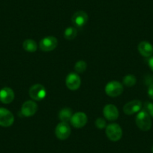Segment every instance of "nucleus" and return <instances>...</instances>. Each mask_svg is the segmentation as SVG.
Instances as JSON below:
<instances>
[{
    "label": "nucleus",
    "instance_id": "nucleus-1",
    "mask_svg": "<svg viewBox=\"0 0 153 153\" xmlns=\"http://www.w3.org/2000/svg\"><path fill=\"white\" fill-rule=\"evenodd\" d=\"M136 124L137 127L143 131L150 130L152 127V120L150 115L145 110L138 112L136 117Z\"/></svg>",
    "mask_w": 153,
    "mask_h": 153
},
{
    "label": "nucleus",
    "instance_id": "nucleus-2",
    "mask_svg": "<svg viewBox=\"0 0 153 153\" xmlns=\"http://www.w3.org/2000/svg\"><path fill=\"white\" fill-rule=\"evenodd\" d=\"M106 134L109 140L113 142L120 140L123 136V130L117 123L110 124L106 128Z\"/></svg>",
    "mask_w": 153,
    "mask_h": 153
},
{
    "label": "nucleus",
    "instance_id": "nucleus-3",
    "mask_svg": "<svg viewBox=\"0 0 153 153\" xmlns=\"http://www.w3.org/2000/svg\"><path fill=\"white\" fill-rule=\"evenodd\" d=\"M123 86L118 81H110L106 85L105 92L110 97L120 96L123 92Z\"/></svg>",
    "mask_w": 153,
    "mask_h": 153
},
{
    "label": "nucleus",
    "instance_id": "nucleus-4",
    "mask_svg": "<svg viewBox=\"0 0 153 153\" xmlns=\"http://www.w3.org/2000/svg\"><path fill=\"white\" fill-rule=\"evenodd\" d=\"M58 45V40L56 37L48 36L42 39L39 43V48L44 52L53 51Z\"/></svg>",
    "mask_w": 153,
    "mask_h": 153
},
{
    "label": "nucleus",
    "instance_id": "nucleus-5",
    "mask_svg": "<svg viewBox=\"0 0 153 153\" xmlns=\"http://www.w3.org/2000/svg\"><path fill=\"white\" fill-rule=\"evenodd\" d=\"M29 93L31 98L35 101H42L46 96L47 91L42 85L35 84L29 89Z\"/></svg>",
    "mask_w": 153,
    "mask_h": 153
},
{
    "label": "nucleus",
    "instance_id": "nucleus-6",
    "mask_svg": "<svg viewBox=\"0 0 153 153\" xmlns=\"http://www.w3.org/2000/svg\"><path fill=\"white\" fill-rule=\"evenodd\" d=\"M88 14L83 11H76L72 16L71 21L74 27L77 29L83 28L88 21Z\"/></svg>",
    "mask_w": 153,
    "mask_h": 153
},
{
    "label": "nucleus",
    "instance_id": "nucleus-7",
    "mask_svg": "<svg viewBox=\"0 0 153 153\" xmlns=\"http://www.w3.org/2000/svg\"><path fill=\"white\" fill-rule=\"evenodd\" d=\"M14 122V115L10 110L5 108H0V126L9 127Z\"/></svg>",
    "mask_w": 153,
    "mask_h": 153
},
{
    "label": "nucleus",
    "instance_id": "nucleus-8",
    "mask_svg": "<svg viewBox=\"0 0 153 153\" xmlns=\"http://www.w3.org/2000/svg\"><path fill=\"white\" fill-rule=\"evenodd\" d=\"M71 127L67 123H62V122L61 123L57 125L56 128V136L58 139L61 140L68 139L71 135Z\"/></svg>",
    "mask_w": 153,
    "mask_h": 153
},
{
    "label": "nucleus",
    "instance_id": "nucleus-9",
    "mask_svg": "<svg viewBox=\"0 0 153 153\" xmlns=\"http://www.w3.org/2000/svg\"><path fill=\"white\" fill-rule=\"evenodd\" d=\"M88 119L86 113L83 112H77L72 116L71 119V123L76 128H80L86 126Z\"/></svg>",
    "mask_w": 153,
    "mask_h": 153
},
{
    "label": "nucleus",
    "instance_id": "nucleus-10",
    "mask_svg": "<svg viewBox=\"0 0 153 153\" xmlns=\"http://www.w3.org/2000/svg\"><path fill=\"white\" fill-rule=\"evenodd\" d=\"M66 86L70 90H77L81 84V79L76 73H71L66 77Z\"/></svg>",
    "mask_w": 153,
    "mask_h": 153
},
{
    "label": "nucleus",
    "instance_id": "nucleus-11",
    "mask_svg": "<svg viewBox=\"0 0 153 153\" xmlns=\"http://www.w3.org/2000/svg\"><path fill=\"white\" fill-rule=\"evenodd\" d=\"M38 110V105L33 101H26L21 107V113L26 117H32Z\"/></svg>",
    "mask_w": 153,
    "mask_h": 153
},
{
    "label": "nucleus",
    "instance_id": "nucleus-12",
    "mask_svg": "<svg viewBox=\"0 0 153 153\" xmlns=\"http://www.w3.org/2000/svg\"><path fill=\"white\" fill-rule=\"evenodd\" d=\"M142 108V102L140 100H133L127 103L123 107V111L127 115H132L140 111Z\"/></svg>",
    "mask_w": 153,
    "mask_h": 153
},
{
    "label": "nucleus",
    "instance_id": "nucleus-13",
    "mask_svg": "<svg viewBox=\"0 0 153 153\" xmlns=\"http://www.w3.org/2000/svg\"><path fill=\"white\" fill-rule=\"evenodd\" d=\"M103 113L105 117L109 121L117 120L119 117V110L117 107L113 104H107L104 107Z\"/></svg>",
    "mask_w": 153,
    "mask_h": 153
},
{
    "label": "nucleus",
    "instance_id": "nucleus-14",
    "mask_svg": "<svg viewBox=\"0 0 153 153\" xmlns=\"http://www.w3.org/2000/svg\"><path fill=\"white\" fill-rule=\"evenodd\" d=\"M14 99V92L11 88L5 87L0 90V101L3 104H10Z\"/></svg>",
    "mask_w": 153,
    "mask_h": 153
},
{
    "label": "nucleus",
    "instance_id": "nucleus-15",
    "mask_svg": "<svg viewBox=\"0 0 153 153\" xmlns=\"http://www.w3.org/2000/svg\"><path fill=\"white\" fill-rule=\"evenodd\" d=\"M138 51L144 57H150L153 54V46L147 42H142L138 45Z\"/></svg>",
    "mask_w": 153,
    "mask_h": 153
},
{
    "label": "nucleus",
    "instance_id": "nucleus-16",
    "mask_svg": "<svg viewBox=\"0 0 153 153\" xmlns=\"http://www.w3.org/2000/svg\"><path fill=\"white\" fill-rule=\"evenodd\" d=\"M72 116V110L68 108V107H65L62 109L60 112L59 113V118L62 123H68L71 121Z\"/></svg>",
    "mask_w": 153,
    "mask_h": 153
},
{
    "label": "nucleus",
    "instance_id": "nucleus-17",
    "mask_svg": "<svg viewBox=\"0 0 153 153\" xmlns=\"http://www.w3.org/2000/svg\"><path fill=\"white\" fill-rule=\"evenodd\" d=\"M23 48L26 51L29 53H34L38 49L36 42L32 39H26L23 42Z\"/></svg>",
    "mask_w": 153,
    "mask_h": 153
},
{
    "label": "nucleus",
    "instance_id": "nucleus-18",
    "mask_svg": "<svg viewBox=\"0 0 153 153\" xmlns=\"http://www.w3.org/2000/svg\"><path fill=\"white\" fill-rule=\"evenodd\" d=\"M77 35V30L75 27H68L64 32V37L65 39L68 41H71L76 38Z\"/></svg>",
    "mask_w": 153,
    "mask_h": 153
},
{
    "label": "nucleus",
    "instance_id": "nucleus-19",
    "mask_svg": "<svg viewBox=\"0 0 153 153\" xmlns=\"http://www.w3.org/2000/svg\"><path fill=\"white\" fill-rule=\"evenodd\" d=\"M123 83L125 86H128V87H131V86H133L136 84L137 78L135 77L134 75L128 74L124 76Z\"/></svg>",
    "mask_w": 153,
    "mask_h": 153
},
{
    "label": "nucleus",
    "instance_id": "nucleus-20",
    "mask_svg": "<svg viewBox=\"0 0 153 153\" xmlns=\"http://www.w3.org/2000/svg\"><path fill=\"white\" fill-rule=\"evenodd\" d=\"M86 68H87V64H86V62L80 60L75 64L74 70L76 73L80 74L83 73L86 70Z\"/></svg>",
    "mask_w": 153,
    "mask_h": 153
},
{
    "label": "nucleus",
    "instance_id": "nucleus-21",
    "mask_svg": "<svg viewBox=\"0 0 153 153\" xmlns=\"http://www.w3.org/2000/svg\"><path fill=\"white\" fill-rule=\"evenodd\" d=\"M95 126L98 128V129H103L107 126V123H106V120L104 118H98L95 120Z\"/></svg>",
    "mask_w": 153,
    "mask_h": 153
},
{
    "label": "nucleus",
    "instance_id": "nucleus-22",
    "mask_svg": "<svg viewBox=\"0 0 153 153\" xmlns=\"http://www.w3.org/2000/svg\"><path fill=\"white\" fill-rule=\"evenodd\" d=\"M145 110L150 115V117H153V103H151V102L146 103Z\"/></svg>",
    "mask_w": 153,
    "mask_h": 153
},
{
    "label": "nucleus",
    "instance_id": "nucleus-23",
    "mask_svg": "<svg viewBox=\"0 0 153 153\" xmlns=\"http://www.w3.org/2000/svg\"><path fill=\"white\" fill-rule=\"evenodd\" d=\"M147 93H148L149 97L151 99L153 100V83L149 84L148 88V91H147Z\"/></svg>",
    "mask_w": 153,
    "mask_h": 153
},
{
    "label": "nucleus",
    "instance_id": "nucleus-24",
    "mask_svg": "<svg viewBox=\"0 0 153 153\" xmlns=\"http://www.w3.org/2000/svg\"><path fill=\"white\" fill-rule=\"evenodd\" d=\"M149 66L151 68V70L153 71V56H152L151 58L149 59Z\"/></svg>",
    "mask_w": 153,
    "mask_h": 153
},
{
    "label": "nucleus",
    "instance_id": "nucleus-25",
    "mask_svg": "<svg viewBox=\"0 0 153 153\" xmlns=\"http://www.w3.org/2000/svg\"><path fill=\"white\" fill-rule=\"evenodd\" d=\"M152 153H153V146H152Z\"/></svg>",
    "mask_w": 153,
    "mask_h": 153
}]
</instances>
